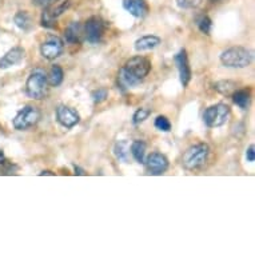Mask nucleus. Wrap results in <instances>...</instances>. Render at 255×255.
Returning <instances> with one entry per match:
<instances>
[{
    "mask_svg": "<svg viewBox=\"0 0 255 255\" xmlns=\"http://www.w3.org/2000/svg\"><path fill=\"white\" fill-rule=\"evenodd\" d=\"M146 170L151 175H162L167 171L168 159L160 152H151L146 159H144Z\"/></svg>",
    "mask_w": 255,
    "mask_h": 255,
    "instance_id": "8",
    "label": "nucleus"
},
{
    "mask_svg": "<svg viewBox=\"0 0 255 255\" xmlns=\"http://www.w3.org/2000/svg\"><path fill=\"white\" fill-rule=\"evenodd\" d=\"M114 154L117 156V159L122 160V162H127L128 155H130V143L127 140H119L115 143L114 146Z\"/></svg>",
    "mask_w": 255,
    "mask_h": 255,
    "instance_id": "18",
    "label": "nucleus"
},
{
    "mask_svg": "<svg viewBox=\"0 0 255 255\" xmlns=\"http://www.w3.org/2000/svg\"><path fill=\"white\" fill-rule=\"evenodd\" d=\"M64 38L70 44H79L83 38V25L78 21H72L64 31Z\"/></svg>",
    "mask_w": 255,
    "mask_h": 255,
    "instance_id": "14",
    "label": "nucleus"
},
{
    "mask_svg": "<svg viewBox=\"0 0 255 255\" xmlns=\"http://www.w3.org/2000/svg\"><path fill=\"white\" fill-rule=\"evenodd\" d=\"M106 32V21L101 16H91L83 25V38L90 44H99Z\"/></svg>",
    "mask_w": 255,
    "mask_h": 255,
    "instance_id": "5",
    "label": "nucleus"
},
{
    "mask_svg": "<svg viewBox=\"0 0 255 255\" xmlns=\"http://www.w3.org/2000/svg\"><path fill=\"white\" fill-rule=\"evenodd\" d=\"M40 119V111L38 107L34 106H25L16 114V117L13 118L12 125L13 127L19 131L29 130L31 127H34Z\"/></svg>",
    "mask_w": 255,
    "mask_h": 255,
    "instance_id": "6",
    "label": "nucleus"
},
{
    "mask_svg": "<svg viewBox=\"0 0 255 255\" xmlns=\"http://www.w3.org/2000/svg\"><path fill=\"white\" fill-rule=\"evenodd\" d=\"M197 25L199 31H201L202 34H205L209 36L211 34V28H213V21L210 19L207 15H202L197 19Z\"/></svg>",
    "mask_w": 255,
    "mask_h": 255,
    "instance_id": "23",
    "label": "nucleus"
},
{
    "mask_svg": "<svg viewBox=\"0 0 255 255\" xmlns=\"http://www.w3.org/2000/svg\"><path fill=\"white\" fill-rule=\"evenodd\" d=\"M174 62H175L178 72H179L180 83L183 84V87H187L190 80H191V68H190V64H188V58L186 50H180L174 56Z\"/></svg>",
    "mask_w": 255,
    "mask_h": 255,
    "instance_id": "10",
    "label": "nucleus"
},
{
    "mask_svg": "<svg viewBox=\"0 0 255 255\" xmlns=\"http://www.w3.org/2000/svg\"><path fill=\"white\" fill-rule=\"evenodd\" d=\"M210 156V147L206 143H198L188 147L182 156V166L188 171L199 170L206 164Z\"/></svg>",
    "mask_w": 255,
    "mask_h": 255,
    "instance_id": "1",
    "label": "nucleus"
},
{
    "mask_svg": "<svg viewBox=\"0 0 255 255\" xmlns=\"http://www.w3.org/2000/svg\"><path fill=\"white\" fill-rule=\"evenodd\" d=\"M151 115V110L148 109H139L135 111L134 117H132V123L134 125H140L143 122L148 119V117Z\"/></svg>",
    "mask_w": 255,
    "mask_h": 255,
    "instance_id": "24",
    "label": "nucleus"
},
{
    "mask_svg": "<svg viewBox=\"0 0 255 255\" xmlns=\"http://www.w3.org/2000/svg\"><path fill=\"white\" fill-rule=\"evenodd\" d=\"M3 162H5V156H4V152H3V150L0 148V163H3Z\"/></svg>",
    "mask_w": 255,
    "mask_h": 255,
    "instance_id": "31",
    "label": "nucleus"
},
{
    "mask_svg": "<svg viewBox=\"0 0 255 255\" xmlns=\"http://www.w3.org/2000/svg\"><path fill=\"white\" fill-rule=\"evenodd\" d=\"M211 3H219V1H222V0H210Z\"/></svg>",
    "mask_w": 255,
    "mask_h": 255,
    "instance_id": "33",
    "label": "nucleus"
},
{
    "mask_svg": "<svg viewBox=\"0 0 255 255\" xmlns=\"http://www.w3.org/2000/svg\"><path fill=\"white\" fill-rule=\"evenodd\" d=\"M39 175L43 176V175H51V176H54L55 174L54 172H51V171H42V172H39Z\"/></svg>",
    "mask_w": 255,
    "mask_h": 255,
    "instance_id": "32",
    "label": "nucleus"
},
{
    "mask_svg": "<svg viewBox=\"0 0 255 255\" xmlns=\"http://www.w3.org/2000/svg\"><path fill=\"white\" fill-rule=\"evenodd\" d=\"M24 59V50L21 47H13L7 54L0 59V70H7L13 67Z\"/></svg>",
    "mask_w": 255,
    "mask_h": 255,
    "instance_id": "12",
    "label": "nucleus"
},
{
    "mask_svg": "<svg viewBox=\"0 0 255 255\" xmlns=\"http://www.w3.org/2000/svg\"><path fill=\"white\" fill-rule=\"evenodd\" d=\"M64 79V72H63L62 67L60 66H52V68L48 72V76H47V82L52 87H58L60 86Z\"/></svg>",
    "mask_w": 255,
    "mask_h": 255,
    "instance_id": "19",
    "label": "nucleus"
},
{
    "mask_svg": "<svg viewBox=\"0 0 255 255\" xmlns=\"http://www.w3.org/2000/svg\"><path fill=\"white\" fill-rule=\"evenodd\" d=\"M56 119L64 128H72L75 127L80 121L79 114L76 113L75 110L67 106H59L56 109Z\"/></svg>",
    "mask_w": 255,
    "mask_h": 255,
    "instance_id": "11",
    "label": "nucleus"
},
{
    "mask_svg": "<svg viewBox=\"0 0 255 255\" xmlns=\"http://www.w3.org/2000/svg\"><path fill=\"white\" fill-rule=\"evenodd\" d=\"M58 0H32V3L42 8H47V7H52Z\"/></svg>",
    "mask_w": 255,
    "mask_h": 255,
    "instance_id": "28",
    "label": "nucleus"
},
{
    "mask_svg": "<svg viewBox=\"0 0 255 255\" xmlns=\"http://www.w3.org/2000/svg\"><path fill=\"white\" fill-rule=\"evenodd\" d=\"M25 92L31 99L42 101L48 94V82L47 76L42 71H34L25 82Z\"/></svg>",
    "mask_w": 255,
    "mask_h": 255,
    "instance_id": "3",
    "label": "nucleus"
},
{
    "mask_svg": "<svg viewBox=\"0 0 255 255\" xmlns=\"http://www.w3.org/2000/svg\"><path fill=\"white\" fill-rule=\"evenodd\" d=\"M123 8L138 19L147 16L148 13V4L146 0H123Z\"/></svg>",
    "mask_w": 255,
    "mask_h": 255,
    "instance_id": "13",
    "label": "nucleus"
},
{
    "mask_svg": "<svg viewBox=\"0 0 255 255\" xmlns=\"http://www.w3.org/2000/svg\"><path fill=\"white\" fill-rule=\"evenodd\" d=\"M246 159H247V162H250V163H253V162L255 160V147L253 146V144L247 148Z\"/></svg>",
    "mask_w": 255,
    "mask_h": 255,
    "instance_id": "29",
    "label": "nucleus"
},
{
    "mask_svg": "<svg viewBox=\"0 0 255 255\" xmlns=\"http://www.w3.org/2000/svg\"><path fill=\"white\" fill-rule=\"evenodd\" d=\"M253 55L245 47H231L221 54V63L226 67L245 68L250 66Z\"/></svg>",
    "mask_w": 255,
    "mask_h": 255,
    "instance_id": "2",
    "label": "nucleus"
},
{
    "mask_svg": "<svg viewBox=\"0 0 255 255\" xmlns=\"http://www.w3.org/2000/svg\"><path fill=\"white\" fill-rule=\"evenodd\" d=\"M230 107L225 103H218V105L210 106L209 109H206L203 114V121L206 126L210 128H217L221 126L226 125V122L230 118Z\"/></svg>",
    "mask_w": 255,
    "mask_h": 255,
    "instance_id": "4",
    "label": "nucleus"
},
{
    "mask_svg": "<svg viewBox=\"0 0 255 255\" xmlns=\"http://www.w3.org/2000/svg\"><path fill=\"white\" fill-rule=\"evenodd\" d=\"M63 50H64V44L62 39L58 36H48L46 42H43L40 46V54L47 60H54L59 58L63 54Z\"/></svg>",
    "mask_w": 255,
    "mask_h": 255,
    "instance_id": "9",
    "label": "nucleus"
},
{
    "mask_svg": "<svg viewBox=\"0 0 255 255\" xmlns=\"http://www.w3.org/2000/svg\"><path fill=\"white\" fill-rule=\"evenodd\" d=\"M74 168H75V175H84L86 174L83 168H80L79 166H74Z\"/></svg>",
    "mask_w": 255,
    "mask_h": 255,
    "instance_id": "30",
    "label": "nucleus"
},
{
    "mask_svg": "<svg viewBox=\"0 0 255 255\" xmlns=\"http://www.w3.org/2000/svg\"><path fill=\"white\" fill-rule=\"evenodd\" d=\"M160 38L159 36H155V35H146V36H142L139 38L136 42H135L134 47L135 50L138 52H142V51H148L154 50L155 47H158L160 44Z\"/></svg>",
    "mask_w": 255,
    "mask_h": 255,
    "instance_id": "15",
    "label": "nucleus"
},
{
    "mask_svg": "<svg viewBox=\"0 0 255 255\" xmlns=\"http://www.w3.org/2000/svg\"><path fill=\"white\" fill-rule=\"evenodd\" d=\"M15 20V24L21 29V31H29L31 25H32V21H31V16L27 11H19V12L15 15L13 17Z\"/></svg>",
    "mask_w": 255,
    "mask_h": 255,
    "instance_id": "21",
    "label": "nucleus"
},
{
    "mask_svg": "<svg viewBox=\"0 0 255 255\" xmlns=\"http://www.w3.org/2000/svg\"><path fill=\"white\" fill-rule=\"evenodd\" d=\"M119 83H121L123 87H135V86H138V84L142 83V80L138 79V78H135L134 75H131L130 72L122 67L121 71H119Z\"/></svg>",
    "mask_w": 255,
    "mask_h": 255,
    "instance_id": "20",
    "label": "nucleus"
},
{
    "mask_svg": "<svg viewBox=\"0 0 255 255\" xmlns=\"http://www.w3.org/2000/svg\"><path fill=\"white\" fill-rule=\"evenodd\" d=\"M201 3H202V0H176V4L183 9L197 8L198 5L201 4Z\"/></svg>",
    "mask_w": 255,
    "mask_h": 255,
    "instance_id": "26",
    "label": "nucleus"
},
{
    "mask_svg": "<svg viewBox=\"0 0 255 255\" xmlns=\"http://www.w3.org/2000/svg\"><path fill=\"white\" fill-rule=\"evenodd\" d=\"M92 101L95 102V103H102V102H105L106 99H107V97H109V92H107V90H105V88H99V90H97V91L92 92Z\"/></svg>",
    "mask_w": 255,
    "mask_h": 255,
    "instance_id": "27",
    "label": "nucleus"
},
{
    "mask_svg": "<svg viewBox=\"0 0 255 255\" xmlns=\"http://www.w3.org/2000/svg\"><path fill=\"white\" fill-rule=\"evenodd\" d=\"M146 143L143 140H135L130 144V152L138 163H144L146 159Z\"/></svg>",
    "mask_w": 255,
    "mask_h": 255,
    "instance_id": "16",
    "label": "nucleus"
},
{
    "mask_svg": "<svg viewBox=\"0 0 255 255\" xmlns=\"http://www.w3.org/2000/svg\"><path fill=\"white\" fill-rule=\"evenodd\" d=\"M155 127H156L159 131L168 132V131L171 130V123H170V121H168L166 117L159 115V117L155 119Z\"/></svg>",
    "mask_w": 255,
    "mask_h": 255,
    "instance_id": "25",
    "label": "nucleus"
},
{
    "mask_svg": "<svg viewBox=\"0 0 255 255\" xmlns=\"http://www.w3.org/2000/svg\"><path fill=\"white\" fill-rule=\"evenodd\" d=\"M231 97H233V102H234L235 105L238 106L239 109H242V110L249 109L251 98H250V92L247 91V90H235V91L231 94Z\"/></svg>",
    "mask_w": 255,
    "mask_h": 255,
    "instance_id": "17",
    "label": "nucleus"
},
{
    "mask_svg": "<svg viewBox=\"0 0 255 255\" xmlns=\"http://www.w3.org/2000/svg\"><path fill=\"white\" fill-rule=\"evenodd\" d=\"M125 70L130 72L131 75L135 78L143 80L151 71V63L150 60L144 56H134L130 60H127L125 64Z\"/></svg>",
    "mask_w": 255,
    "mask_h": 255,
    "instance_id": "7",
    "label": "nucleus"
},
{
    "mask_svg": "<svg viewBox=\"0 0 255 255\" xmlns=\"http://www.w3.org/2000/svg\"><path fill=\"white\" fill-rule=\"evenodd\" d=\"M214 90H217L222 95L229 97V95H231L237 90V83L231 82V80H219V82L214 84Z\"/></svg>",
    "mask_w": 255,
    "mask_h": 255,
    "instance_id": "22",
    "label": "nucleus"
}]
</instances>
